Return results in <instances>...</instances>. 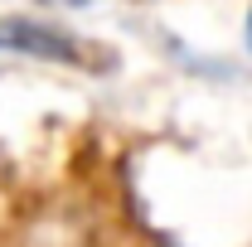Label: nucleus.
<instances>
[{"mask_svg":"<svg viewBox=\"0 0 252 247\" xmlns=\"http://www.w3.org/2000/svg\"><path fill=\"white\" fill-rule=\"evenodd\" d=\"M248 44H252V10H248Z\"/></svg>","mask_w":252,"mask_h":247,"instance_id":"2","label":"nucleus"},{"mask_svg":"<svg viewBox=\"0 0 252 247\" xmlns=\"http://www.w3.org/2000/svg\"><path fill=\"white\" fill-rule=\"evenodd\" d=\"M0 59L83 63V44L54 25H39V20H0Z\"/></svg>","mask_w":252,"mask_h":247,"instance_id":"1","label":"nucleus"},{"mask_svg":"<svg viewBox=\"0 0 252 247\" xmlns=\"http://www.w3.org/2000/svg\"><path fill=\"white\" fill-rule=\"evenodd\" d=\"M59 5H88V0H59Z\"/></svg>","mask_w":252,"mask_h":247,"instance_id":"3","label":"nucleus"}]
</instances>
